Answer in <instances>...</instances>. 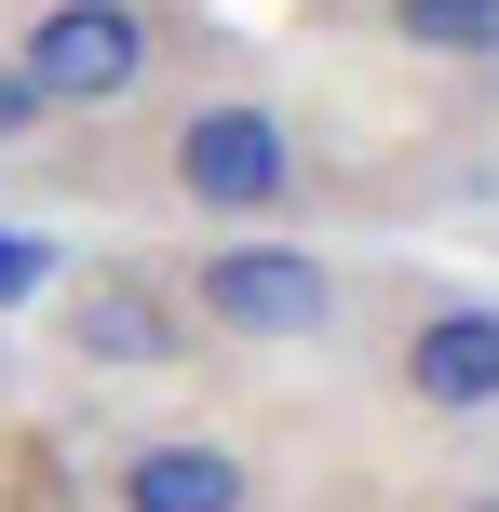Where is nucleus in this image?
Wrapping results in <instances>:
<instances>
[{
    "instance_id": "nucleus-4",
    "label": "nucleus",
    "mask_w": 499,
    "mask_h": 512,
    "mask_svg": "<svg viewBox=\"0 0 499 512\" xmlns=\"http://www.w3.org/2000/svg\"><path fill=\"white\" fill-rule=\"evenodd\" d=\"M41 297H54V324H68V351L108 364V378L189 364V310H176V283H149V270H68V283H41Z\"/></svg>"
},
{
    "instance_id": "nucleus-10",
    "label": "nucleus",
    "mask_w": 499,
    "mask_h": 512,
    "mask_svg": "<svg viewBox=\"0 0 499 512\" xmlns=\"http://www.w3.org/2000/svg\"><path fill=\"white\" fill-rule=\"evenodd\" d=\"M459 512H499V486H473V499H459Z\"/></svg>"
},
{
    "instance_id": "nucleus-6",
    "label": "nucleus",
    "mask_w": 499,
    "mask_h": 512,
    "mask_svg": "<svg viewBox=\"0 0 499 512\" xmlns=\"http://www.w3.org/2000/svg\"><path fill=\"white\" fill-rule=\"evenodd\" d=\"M108 499L122 512H257V459L230 432H149V445H122Z\"/></svg>"
},
{
    "instance_id": "nucleus-9",
    "label": "nucleus",
    "mask_w": 499,
    "mask_h": 512,
    "mask_svg": "<svg viewBox=\"0 0 499 512\" xmlns=\"http://www.w3.org/2000/svg\"><path fill=\"white\" fill-rule=\"evenodd\" d=\"M27 122H54V108H41V81H27V68H0V135H27Z\"/></svg>"
},
{
    "instance_id": "nucleus-8",
    "label": "nucleus",
    "mask_w": 499,
    "mask_h": 512,
    "mask_svg": "<svg viewBox=\"0 0 499 512\" xmlns=\"http://www.w3.org/2000/svg\"><path fill=\"white\" fill-rule=\"evenodd\" d=\"M41 283H54V256L27 243V230H0V310H14V297H41Z\"/></svg>"
},
{
    "instance_id": "nucleus-7",
    "label": "nucleus",
    "mask_w": 499,
    "mask_h": 512,
    "mask_svg": "<svg viewBox=\"0 0 499 512\" xmlns=\"http://www.w3.org/2000/svg\"><path fill=\"white\" fill-rule=\"evenodd\" d=\"M392 41L405 54H446V68H486V54H499V0H392Z\"/></svg>"
},
{
    "instance_id": "nucleus-3",
    "label": "nucleus",
    "mask_w": 499,
    "mask_h": 512,
    "mask_svg": "<svg viewBox=\"0 0 499 512\" xmlns=\"http://www.w3.org/2000/svg\"><path fill=\"white\" fill-rule=\"evenodd\" d=\"M14 68L41 81V108H122L162 68V14L149 0H41Z\"/></svg>"
},
{
    "instance_id": "nucleus-2",
    "label": "nucleus",
    "mask_w": 499,
    "mask_h": 512,
    "mask_svg": "<svg viewBox=\"0 0 499 512\" xmlns=\"http://www.w3.org/2000/svg\"><path fill=\"white\" fill-rule=\"evenodd\" d=\"M162 176H176V203L189 216H216V230H270V216L297 203V122L270 95H216V108H189L176 122V149H162Z\"/></svg>"
},
{
    "instance_id": "nucleus-5",
    "label": "nucleus",
    "mask_w": 499,
    "mask_h": 512,
    "mask_svg": "<svg viewBox=\"0 0 499 512\" xmlns=\"http://www.w3.org/2000/svg\"><path fill=\"white\" fill-rule=\"evenodd\" d=\"M392 391L419 418H499V310L486 297H432L392 337Z\"/></svg>"
},
{
    "instance_id": "nucleus-1",
    "label": "nucleus",
    "mask_w": 499,
    "mask_h": 512,
    "mask_svg": "<svg viewBox=\"0 0 499 512\" xmlns=\"http://www.w3.org/2000/svg\"><path fill=\"white\" fill-rule=\"evenodd\" d=\"M176 310L203 337H230V351H324L351 283H338V256L297 243V230H230V243H203L176 270Z\"/></svg>"
}]
</instances>
